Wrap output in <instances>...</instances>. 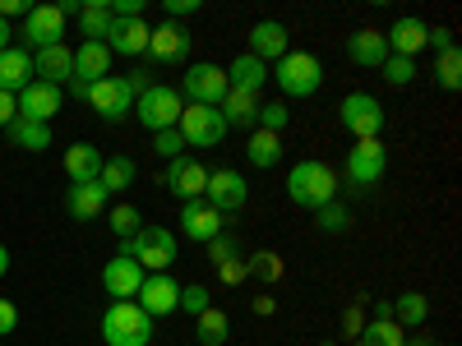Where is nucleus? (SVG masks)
Returning a JSON list of instances; mask_svg holds the SVG:
<instances>
[{
	"mask_svg": "<svg viewBox=\"0 0 462 346\" xmlns=\"http://www.w3.org/2000/svg\"><path fill=\"white\" fill-rule=\"evenodd\" d=\"M14 102H19V115H28V121H42V125H51V115L65 106L60 88H51V84H42V79H32Z\"/></svg>",
	"mask_w": 462,
	"mask_h": 346,
	"instance_id": "20",
	"label": "nucleus"
},
{
	"mask_svg": "<svg viewBox=\"0 0 462 346\" xmlns=\"http://www.w3.org/2000/svg\"><path fill=\"white\" fill-rule=\"evenodd\" d=\"M430 319V300L420 296V291H402L398 300H393V323L398 328H420Z\"/></svg>",
	"mask_w": 462,
	"mask_h": 346,
	"instance_id": "33",
	"label": "nucleus"
},
{
	"mask_svg": "<svg viewBox=\"0 0 462 346\" xmlns=\"http://www.w3.org/2000/svg\"><path fill=\"white\" fill-rule=\"evenodd\" d=\"M10 37H14L10 32V19H0V51H10Z\"/></svg>",
	"mask_w": 462,
	"mask_h": 346,
	"instance_id": "54",
	"label": "nucleus"
},
{
	"mask_svg": "<svg viewBox=\"0 0 462 346\" xmlns=\"http://www.w3.org/2000/svg\"><path fill=\"white\" fill-rule=\"evenodd\" d=\"M315 226L324 231V236H342L346 226H352V213H346L337 199L333 204H324V208H315Z\"/></svg>",
	"mask_w": 462,
	"mask_h": 346,
	"instance_id": "38",
	"label": "nucleus"
},
{
	"mask_svg": "<svg viewBox=\"0 0 462 346\" xmlns=\"http://www.w3.org/2000/svg\"><path fill=\"white\" fill-rule=\"evenodd\" d=\"M5 139H10L14 148H23V152H42V148H51V125L28 121V115H14L10 130H5Z\"/></svg>",
	"mask_w": 462,
	"mask_h": 346,
	"instance_id": "30",
	"label": "nucleus"
},
{
	"mask_svg": "<svg viewBox=\"0 0 462 346\" xmlns=\"http://www.w3.org/2000/svg\"><path fill=\"white\" fill-rule=\"evenodd\" d=\"M208 305H213V291L204 287V282H189V287H180V305H176V310H185V314H204L208 310Z\"/></svg>",
	"mask_w": 462,
	"mask_h": 346,
	"instance_id": "42",
	"label": "nucleus"
},
{
	"mask_svg": "<svg viewBox=\"0 0 462 346\" xmlns=\"http://www.w3.org/2000/svg\"><path fill=\"white\" fill-rule=\"evenodd\" d=\"M222 278H226V282H241V278H250V273H245V259H231V263H222Z\"/></svg>",
	"mask_w": 462,
	"mask_h": 346,
	"instance_id": "50",
	"label": "nucleus"
},
{
	"mask_svg": "<svg viewBox=\"0 0 462 346\" xmlns=\"http://www.w3.org/2000/svg\"><path fill=\"white\" fill-rule=\"evenodd\" d=\"M180 236L195 241V245H208L213 236H222V213H217L208 199L180 204Z\"/></svg>",
	"mask_w": 462,
	"mask_h": 346,
	"instance_id": "14",
	"label": "nucleus"
},
{
	"mask_svg": "<svg viewBox=\"0 0 462 346\" xmlns=\"http://www.w3.org/2000/svg\"><path fill=\"white\" fill-rule=\"evenodd\" d=\"M222 121H226V130H254V121H259V97L254 93H241V88H226V97H222Z\"/></svg>",
	"mask_w": 462,
	"mask_h": 346,
	"instance_id": "27",
	"label": "nucleus"
},
{
	"mask_svg": "<svg viewBox=\"0 0 462 346\" xmlns=\"http://www.w3.org/2000/svg\"><path fill=\"white\" fill-rule=\"evenodd\" d=\"M134 88H130V79H116V74H106V79H97V84H88V106L102 115V121H125V115L134 111Z\"/></svg>",
	"mask_w": 462,
	"mask_h": 346,
	"instance_id": "10",
	"label": "nucleus"
},
{
	"mask_svg": "<svg viewBox=\"0 0 462 346\" xmlns=\"http://www.w3.org/2000/svg\"><path fill=\"white\" fill-rule=\"evenodd\" d=\"M102 148H93V143H69L65 148V176H69V185H93L97 176H102Z\"/></svg>",
	"mask_w": 462,
	"mask_h": 346,
	"instance_id": "23",
	"label": "nucleus"
},
{
	"mask_svg": "<svg viewBox=\"0 0 462 346\" xmlns=\"http://www.w3.org/2000/svg\"><path fill=\"white\" fill-rule=\"evenodd\" d=\"M337 121H342V130L352 134L356 143L361 139H379L383 134V106H379V97L374 93H346L342 97V106H337Z\"/></svg>",
	"mask_w": 462,
	"mask_h": 346,
	"instance_id": "5",
	"label": "nucleus"
},
{
	"mask_svg": "<svg viewBox=\"0 0 462 346\" xmlns=\"http://www.w3.org/2000/svg\"><path fill=\"white\" fill-rule=\"evenodd\" d=\"M106 222H111V231H116V236H121V241H130L134 236V231H139V208L134 204H116L111 213H106Z\"/></svg>",
	"mask_w": 462,
	"mask_h": 346,
	"instance_id": "40",
	"label": "nucleus"
},
{
	"mask_svg": "<svg viewBox=\"0 0 462 346\" xmlns=\"http://www.w3.org/2000/svg\"><path fill=\"white\" fill-rule=\"evenodd\" d=\"M106 189L93 180V185H69L65 189V208H69V217H79V222H88V217H102V208H106Z\"/></svg>",
	"mask_w": 462,
	"mask_h": 346,
	"instance_id": "29",
	"label": "nucleus"
},
{
	"mask_svg": "<svg viewBox=\"0 0 462 346\" xmlns=\"http://www.w3.org/2000/svg\"><path fill=\"white\" fill-rule=\"evenodd\" d=\"M426 47L448 51V47H453V32H448V28H430V32H426Z\"/></svg>",
	"mask_w": 462,
	"mask_h": 346,
	"instance_id": "49",
	"label": "nucleus"
},
{
	"mask_svg": "<svg viewBox=\"0 0 462 346\" xmlns=\"http://www.w3.org/2000/svg\"><path fill=\"white\" fill-rule=\"evenodd\" d=\"M97 185L106 189V195H125V189L134 185V162H130V158H106Z\"/></svg>",
	"mask_w": 462,
	"mask_h": 346,
	"instance_id": "35",
	"label": "nucleus"
},
{
	"mask_svg": "<svg viewBox=\"0 0 462 346\" xmlns=\"http://www.w3.org/2000/svg\"><path fill=\"white\" fill-rule=\"evenodd\" d=\"M439 88L444 93H457L462 88V51L457 47L439 51Z\"/></svg>",
	"mask_w": 462,
	"mask_h": 346,
	"instance_id": "39",
	"label": "nucleus"
},
{
	"mask_svg": "<svg viewBox=\"0 0 462 346\" xmlns=\"http://www.w3.org/2000/svg\"><path fill=\"white\" fill-rule=\"evenodd\" d=\"M379 69H383V84H389V88H407V84L416 79V65L402 60V56H389Z\"/></svg>",
	"mask_w": 462,
	"mask_h": 346,
	"instance_id": "43",
	"label": "nucleus"
},
{
	"mask_svg": "<svg viewBox=\"0 0 462 346\" xmlns=\"http://www.w3.org/2000/svg\"><path fill=\"white\" fill-rule=\"evenodd\" d=\"M148 56L152 60H185L189 56V32L180 23H162L148 32Z\"/></svg>",
	"mask_w": 462,
	"mask_h": 346,
	"instance_id": "26",
	"label": "nucleus"
},
{
	"mask_svg": "<svg viewBox=\"0 0 462 346\" xmlns=\"http://www.w3.org/2000/svg\"><path fill=\"white\" fill-rule=\"evenodd\" d=\"M374 319H393V300H374Z\"/></svg>",
	"mask_w": 462,
	"mask_h": 346,
	"instance_id": "53",
	"label": "nucleus"
},
{
	"mask_svg": "<svg viewBox=\"0 0 462 346\" xmlns=\"http://www.w3.org/2000/svg\"><path fill=\"white\" fill-rule=\"evenodd\" d=\"M268 79L282 88V102L287 97H315L324 84V65L310 51H287L278 65H268Z\"/></svg>",
	"mask_w": 462,
	"mask_h": 346,
	"instance_id": "2",
	"label": "nucleus"
},
{
	"mask_svg": "<svg viewBox=\"0 0 462 346\" xmlns=\"http://www.w3.org/2000/svg\"><path fill=\"white\" fill-rule=\"evenodd\" d=\"M121 254L134 259L143 273H167L176 263V231L167 226H139L130 241H121Z\"/></svg>",
	"mask_w": 462,
	"mask_h": 346,
	"instance_id": "3",
	"label": "nucleus"
},
{
	"mask_svg": "<svg viewBox=\"0 0 462 346\" xmlns=\"http://www.w3.org/2000/svg\"><path fill=\"white\" fill-rule=\"evenodd\" d=\"M143 278H148V273H143L134 259H125V254L106 259V268H102V287H106L111 300H134L139 287H143Z\"/></svg>",
	"mask_w": 462,
	"mask_h": 346,
	"instance_id": "16",
	"label": "nucleus"
},
{
	"mask_svg": "<svg viewBox=\"0 0 462 346\" xmlns=\"http://www.w3.org/2000/svg\"><path fill=\"white\" fill-rule=\"evenodd\" d=\"M189 14H199V0H167V23H180Z\"/></svg>",
	"mask_w": 462,
	"mask_h": 346,
	"instance_id": "46",
	"label": "nucleus"
},
{
	"mask_svg": "<svg viewBox=\"0 0 462 346\" xmlns=\"http://www.w3.org/2000/svg\"><path fill=\"white\" fill-rule=\"evenodd\" d=\"M356 341H361V346H402L407 332H402L393 319H370V323L356 332Z\"/></svg>",
	"mask_w": 462,
	"mask_h": 346,
	"instance_id": "36",
	"label": "nucleus"
},
{
	"mask_svg": "<svg viewBox=\"0 0 462 346\" xmlns=\"http://www.w3.org/2000/svg\"><path fill=\"white\" fill-rule=\"evenodd\" d=\"M106 74H111V47L106 42H79L74 47V79L97 84Z\"/></svg>",
	"mask_w": 462,
	"mask_h": 346,
	"instance_id": "25",
	"label": "nucleus"
},
{
	"mask_svg": "<svg viewBox=\"0 0 462 346\" xmlns=\"http://www.w3.org/2000/svg\"><path fill=\"white\" fill-rule=\"evenodd\" d=\"M5 273H10V250L0 245V278H5Z\"/></svg>",
	"mask_w": 462,
	"mask_h": 346,
	"instance_id": "57",
	"label": "nucleus"
},
{
	"mask_svg": "<svg viewBox=\"0 0 462 346\" xmlns=\"http://www.w3.org/2000/svg\"><path fill=\"white\" fill-rule=\"evenodd\" d=\"M134 111H139V125L143 130L162 134V130H176L180 111H185V97L176 88H167V84H152L148 93H139V106Z\"/></svg>",
	"mask_w": 462,
	"mask_h": 346,
	"instance_id": "6",
	"label": "nucleus"
},
{
	"mask_svg": "<svg viewBox=\"0 0 462 346\" xmlns=\"http://www.w3.org/2000/svg\"><path fill=\"white\" fill-rule=\"evenodd\" d=\"M152 152H158L162 162L185 158V139H180V130H162V134H152Z\"/></svg>",
	"mask_w": 462,
	"mask_h": 346,
	"instance_id": "44",
	"label": "nucleus"
},
{
	"mask_svg": "<svg viewBox=\"0 0 462 346\" xmlns=\"http://www.w3.org/2000/svg\"><path fill=\"white\" fill-rule=\"evenodd\" d=\"M32 74H37L42 84H51V88L69 84V79H74V51H69L65 42H56V47H42V51H32Z\"/></svg>",
	"mask_w": 462,
	"mask_h": 346,
	"instance_id": "19",
	"label": "nucleus"
},
{
	"mask_svg": "<svg viewBox=\"0 0 462 346\" xmlns=\"http://www.w3.org/2000/svg\"><path fill=\"white\" fill-rule=\"evenodd\" d=\"M14 328H19V310H14L10 300H0V337L14 332Z\"/></svg>",
	"mask_w": 462,
	"mask_h": 346,
	"instance_id": "47",
	"label": "nucleus"
},
{
	"mask_svg": "<svg viewBox=\"0 0 462 346\" xmlns=\"http://www.w3.org/2000/svg\"><path fill=\"white\" fill-rule=\"evenodd\" d=\"M134 305L148 314V319H162V314H176V305H180V282L171 273H148Z\"/></svg>",
	"mask_w": 462,
	"mask_h": 346,
	"instance_id": "12",
	"label": "nucleus"
},
{
	"mask_svg": "<svg viewBox=\"0 0 462 346\" xmlns=\"http://www.w3.org/2000/svg\"><path fill=\"white\" fill-rule=\"evenodd\" d=\"M346 328H352V337L365 328V323H361V310H352V314H346Z\"/></svg>",
	"mask_w": 462,
	"mask_h": 346,
	"instance_id": "56",
	"label": "nucleus"
},
{
	"mask_svg": "<svg viewBox=\"0 0 462 346\" xmlns=\"http://www.w3.org/2000/svg\"><path fill=\"white\" fill-rule=\"evenodd\" d=\"M226 84H231V88H241V93H254V97H259V93H263V84H268V65H263V60H254L250 51H241L236 60L226 65Z\"/></svg>",
	"mask_w": 462,
	"mask_h": 346,
	"instance_id": "28",
	"label": "nucleus"
},
{
	"mask_svg": "<svg viewBox=\"0 0 462 346\" xmlns=\"http://www.w3.org/2000/svg\"><path fill=\"white\" fill-rule=\"evenodd\" d=\"M287 51H291V32H287V23H278V19H259V23H250V56H254V60L278 65Z\"/></svg>",
	"mask_w": 462,
	"mask_h": 346,
	"instance_id": "13",
	"label": "nucleus"
},
{
	"mask_svg": "<svg viewBox=\"0 0 462 346\" xmlns=\"http://www.w3.org/2000/svg\"><path fill=\"white\" fill-rule=\"evenodd\" d=\"M402 346H439V341H430V337H416V341H402Z\"/></svg>",
	"mask_w": 462,
	"mask_h": 346,
	"instance_id": "58",
	"label": "nucleus"
},
{
	"mask_svg": "<svg viewBox=\"0 0 462 346\" xmlns=\"http://www.w3.org/2000/svg\"><path fill=\"white\" fill-rule=\"evenodd\" d=\"M14 115H19V102H14L10 93H0V130H10Z\"/></svg>",
	"mask_w": 462,
	"mask_h": 346,
	"instance_id": "48",
	"label": "nucleus"
},
{
	"mask_svg": "<svg viewBox=\"0 0 462 346\" xmlns=\"http://www.w3.org/2000/svg\"><path fill=\"white\" fill-rule=\"evenodd\" d=\"M148 23L143 19H116L111 23V32H106V47H111V56H143L148 51Z\"/></svg>",
	"mask_w": 462,
	"mask_h": 346,
	"instance_id": "22",
	"label": "nucleus"
},
{
	"mask_svg": "<svg viewBox=\"0 0 462 346\" xmlns=\"http://www.w3.org/2000/svg\"><path fill=\"white\" fill-rule=\"evenodd\" d=\"M195 337H199V346H226L231 323H226V314L217 310V305H208V310L195 319Z\"/></svg>",
	"mask_w": 462,
	"mask_h": 346,
	"instance_id": "34",
	"label": "nucleus"
},
{
	"mask_svg": "<svg viewBox=\"0 0 462 346\" xmlns=\"http://www.w3.org/2000/svg\"><path fill=\"white\" fill-rule=\"evenodd\" d=\"M287 121H291V111H287V102H259V130H268V134H282L287 130Z\"/></svg>",
	"mask_w": 462,
	"mask_h": 346,
	"instance_id": "41",
	"label": "nucleus"
},
{
	"mask_svg": "<svg viewBox=\"0 0 462 346\" xmlns=\"http://www.w3.org/2000/svg\"><path fill=\"white\" fill-rule=\"evenodd\" d=\"M69 93H74V97H84V102H88V84H84V79H69Z\"/></svg>",
	"mask_w": 462,
	"mask_h": 346,
	"instance_id": "55",
	"label": "nucleus"
},
{
	"mask_svg": "<svg viewBox=\"0 0 462 346\" xmlns=\"http://www.w3.org/2000/svg\"><path fill=\"white\" fill-rule=\"evenodd\" d=\"M245 152H250V167H259V171H273V167L282 162V134L254 130V134H250V143H245Z\"/></svg>",
	"mask_w": 462,
	"mask_h": 346,
	"instance_id": "31",
	"label": "nucleus"
},
{
	"mask_svg": "<svg viewBox=\"0 0 462 346\" xmlns=\"http://www.w3.org/2000/svg\"><path fill=\"white\" fill-rule=\"evenodd\" d=\"M102 341L106 346H148L152 341V319L134 300H111L102 314Z\"/></svg>",
	"mask_w": 462,
	"mask_h": 346,
	"instance_id": "4",
	"label": "nucleus"
},
{
	"mask_svg": "<svg viewBox=\"0 0 462 346\" xmlns=\"http://www.w3.org/2000/svg\"><path fill=\"white\" fill-rule=\"evenodd\" d=\"M208 254H213L217 268L231 263V259H241V250H236V241H231V236H213V241H208Z\"/></svg>",
	"mask_w": 462,
	"mask_h": 346,
	"instance_id": "45",
	"label": "nucleus"
},
{
	"mask_svg": "<svg viewBox=\"0 0 462 346\" xmlns=\"http://www.w3.org/2000/svg\"><path fill=\"white\" fill-rule=\"evenodd\" d=\"M287 199L296 204V208H324V204H333L337 199V171L328 167V162H319V158H305V162H296L291 171H287Z\"/></svg>",
	"mask_w": 462,
	"mask_h": 346,
	"instance_id": "1",
	"label": "nucleus"
},
{
	"mask_svg": "<svg viewBox=\"0 0 462 346\" xmlns=\"http://www.w3.org/2000/svg\"><path fill=\"white\" fill-rule=\"evenodd\" d=\"M254 314H273V296H254Z\"/></svg>",
	"mask_w": 462,
	"mask_h": 346,
	"instance_id": "52",
	"label": "nucleus"
},
{
	"mask_svg": "<svg viewBox=\"0 0 462 346\" xmlns=\"http://www.w3.org/2000/svg\"><path fill=\"white\" fill-rule=\"evenodd\" d=\"M176 130H180L185 148H217V143L226 139V121H222V111H217V106H195V102H185Z\"/></svg>",
	"mask_w": 462,
	"mask_h": 346,
	"instance_id": "7",
	"label": "nucleus"
},
{
	"mask_svg": "<svg viewBox=\"0 0 462 346\" xmlns=\"http://www.w3.org/2000/svg\"><path fill=\"white\" fill-rule=\"evenodd\" d=\"M245 273L259 278V282H278V278H282V259H278L273 250H254V254L245 259Z\"/></svg>",
	"mask_w": 462,
	"mask_h": 346,
	"instance_id": "37",
	"label": "nucleus"
},
{
	"mask_svg": "<svg viewBox=\"0 0 462 346\" xmlns=\"http://www.w3.org/2000/svg\"><path fill=\"white\" fill-rule=\"evenodd\" d=\"M383 171H389V148H383L379 139H361V143L346 148V185L352 189L379 185Z\"/></svg>",
	"mask_w": 462,
	"mask_h": 346,
	"instance_id": "9",
	"label": "nucleus"
},
{
	"mask_svg": "<svg viewBox=\"0 0 462 346\" xmlns=\"http://www.w3.org/2000/svg\"><path fill=\"white\" fill-rule=\"evenodd\" d=\"M116 14H111V0H88L79 10V28H84V42H106Z\"/></svg>",
	"mask_w": 462,
	"mask_h": 346,
	"instance_id": "32",
	"label": "nucleus"
},
{
	"mask_svg": "<svg viewBox=\"0 0 462 346\" xmlns=\"http://www.w3.org/2000/svg\"><path fill=\"white\" fill-rule=\"evenodd\" d=\"M14 14H28V0H0V19H14Z\"/></svg>",
	"mask_w": 462,
	"mask_h": 346,
	"instance_id": "51",
	"label": "nucleus"
},
{
	"mask_svg": "<svg viewBox=\"0 0 462 346\" xmlns=\"http://www.w3.org/2000/svg\"><path fill=\"white\" fill-rule=\"evenodd\" d=\"M28 84H32V56H28V47H10V51H0V93L19 97Z\"/></svg>",
	"mask_w": 462,
	"mask_h": 346,
	"instance_id": "24",
	"label": "nucleus"
},
{
	"mask_svg": "<svg viewBox=\"0 0 462 346\" xmlns=\"http://www.w3.org/2000/svg\"><path fill=\"white\" fill-rule=\"evenodd\" d=\"M204 199L226 217V213H241L250 204V180L236 171V167H217L208 171V185H204Z\"/></svg>",
	"mask_w": 462,
	"mask_h": 346,
	"instance_id": "11",
	"label": "nucleus"
},
{
	"mask_svg": "<svg viewBox=\"0 0 462 346\" xmlns=\"http://www.w3.org/2000/svg\"><path fill=\"white\" fill-rule=\"evenodd\" d=\"M426 32H430V23H426V19L402 14V19H393V28H389V32H383V47H389V56L411 60L416 51H426Z\"/></svg>",
	"mask_w": 462,
	"mask_h": 346,
	"instance_id": "18",
	"label": "nucleus"
},
{
	"mask_svg": "<svg viewBox=\"0 0 462 346\" xmlns=\"http://www.w3.org/2000/svg\"><path fill=\"white\" fill-rule=\"evenodd\" d=\"M23 37H28L32 51L56 47L60 37H65V14H60V5H32V10L23 14Z\"/></svg>",
	"mask_w": 462,
	"mask_h": 346,
	"instance_id": "15",
	"label": "nucleus"
},
{
	"mask_svg": "<svg viewBox=\"0 0 462 346\" xmlns=\"http://www.w3.org/2000/svg\"><path fill=\"white\" fill-rule=\"evenodd\" d=\"M171 195L180 199V204H189V199H204V185H208V167H199L195 158H176V162H167V180H162Z\"/></svg>",
	"mask_w": 462,
	"mask_h": 346,
	"instance_id": "17",
	"label": "nucleus"
},
{
	"mask_svg": "<svg viewBox=\"0 0 462 346\" xmlns=\"http://www.w3.org/2000/svg\"><path fill=\"white\" fill-rule=\"evenodd\" d=\"M226 88H231L226 84V69L213 65V60H199V65H189L180 74V97L195 102V106H222Z\"/></svg>",
	"mask_w": 462,
	"mask_h": 346,
	"instance_id": "8",
	"label": "nucleus"
},
{
	"mask_svg": "<svg viewBox=\"0 0 462 346\" xmlns=\"http://www.w3.org/2000/svg\"><path fill=\"white\" fill-rule=\"evenodd\" d=\"M346 60L361 65V69H379L389 60V47H383V32L379 28H356L346 37Z\"/></svg>",
	"mask_w": 462,
	"mask_h": 346,
	"instance_id": "21",
	"label": "nucleus"
}]
</instances>
